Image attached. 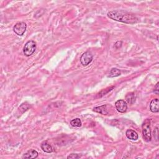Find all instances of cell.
I'll use <instances>...</instances> for the list:
<instances>
[{"instance_id":"obj_1","label":"cell","mask_w":159,"mask_h":159,"mask_svg":"<svg viewBox=\"0 0 159 159\" xmlns=\"http://www.w3.org/2000/svg\"><path fill=\"white\" fill-rule=\"evenodd\" d=\"M107 15L111 19L126 24H133L138 21V18H136L134 14L122 10L111 11Z\"/></svg>"},{"instance_id":"obj_2","label":"cell","mask_w":159,"mask_h":159,"mask_svg":"<svg viewBox=\"0 0 159 159\" xmlns=\"http://www.w3.org/2000/svg\"><path fill=\"white\" fill-rule=\"evenodd\" d=\"M142 134L144 139L146 142H149L152 139L151 130H150V119H147L142 124Z\"/></svg>"},{"instance_id":"obj_3","label":"cell","mask_w":159,"mask_h":159,"mask_svg":"<svg viewBox=\"0 0 159 159\" xmlns=\"http://www.w3.org/2000/svg\"><path fill=\"white\" fill-rule=\"evenodd\" d=\"M36 50V43L33 41L27 42L24 47V53L26 56L29 57L32 56Z\"/></svg>"},{"instance_id":"obj_4","label":"cell","mask_w":159,"mask_h":159,"mask_svg":"<svg viewBox=\"0 0 159 159\" xmlns=\"http://www.w3.org/2000/svg\"><path fill=\"white\" fill-rule=\"evenodd\" d=\"M27 25L24 22H19V23H16L13 27L14 32L19 36H23L25 33Z\"/></svg>"},{"instance_id":"obj_5","label":"cell","mask_w":159,"mask_h":159,"mask_svg":"<svg viewBox=\"0 0 159 159\" xmlns=\"http://www.w3.org/2000/svg\"><path fill=\"white\" fill-rule=\"evenodd\" d=\"M93 55L90 52H86L82 55L80 58V62L83 66H87L93 60Z\"/></svg>"},{"instance_id":"obj_6","label":"cell","mask_w":159,"mask_h":159,"mask_svg":"<svg viewBox=\"0 0 159 159\" xmlns=\"http://www.w3.org/2000/svg\"><path fill=\"white\" fill-rule=\"evenodd\" d=\"M115 106H116L117 111L121 113H125L128 109L127 103L123 100H119L117 101L115 103Z\"/></svg>"},{"instance_id":"obj_7","label":"cell","mask_w":159,"mask_h":159,"mask_svg":"<svg viewBox=\"0 0 159 159\" xmlns=\"http://www.w3.org/2000/svg\"><path fill=\"white\" fill-rule=\"evenodd\" d=\"M125 135L127 138L132 140H136L138 139V134L137 133L135 130H133V129H128L127 130L125 133Z\"/></svg>"},{"instance_id":"obj_8","label":"cell","mask_w":159,"mask_h":159,"mask_svg":"<svg viewBox=\"0 0 159 159\" xmlns=\"http://www.w3.org/2000/svg\"><path fill=\"white\" fill-rule=\"evenodd\" d=\"M150 109L152 113H158L159 111V101L158 99L152 100L150 105Z\"/></svg>"},{"instance_id":"obj_9","label":"cell","mask_w":159,"mask_h":159,"mask_svg":"<svg viewBox=\"0 0 159 159\" xmlns=\"http://www.w3.org/2000/svg\"><path fill=\"white\" fill-rule=\"evenodd\" d=\"M39 153L35 150H30L25 153L23 158H36L38 157Z\"/></svg>"},{"instance_id":"obj_10","label":"cell","mask_w":159,"mask_h":159,"mask_svg":"<svg viewBox=\"0 0 159 159\" xmlns=\"http://www.w3.org/2000/svg\"><path fill=\"white\" fill-rule=\"evenodd\" d=\"M93 111L103 114V115H106L108 114V111L107 109L106 105H102L101 106L95 107L93 108Z\"/></svg>"},{"instance_id":"obj_11","label":"cell","mask_w":159,"mask_h":159,"mask_svg":"<svg viewBox=\"0 0 159 159\" xmlns=\"http://www.w3.org/2000/svg\"><path fill=\"white\" fill-rule=\"evenodd\" d=\"M125 100L129 104H130V105H133L135 101V93L133 92L128 93V94L125 95Z\"/></svg>"},{"instance_id":"obj_12","label":"cell","mask_w":159,"mask_h":159,"mask_svg":"<svg viewBox=\"0 0 159 159\" xmlns=\"http://www.w3.org/2000/svg\"><path fill=\"white\" fill-rule=\"evenodd\" d=\"M41 147V149H42V150L45 152L51 153L53 151V149H52V146L49 144L47 143V142H43V143H42Z\"/></svg>"},{"instance_id":"obj_13","label":"cell","mask_w":159,"mask_h":159,"mask_svg":"<svg viewBox=\"0 0 159 159\" xmlns=\"http://www.w3.org/2000/svg\"><path fill=\"white\" fill-rule=\"evenodd\" d=\"M121 75V72L116 68H113L111 70L109 74V77L110 78H114V77H117Z\"/></svg>"},{"instance_id":"obj_14","label":"cell","mask_w":159,"mask_h":159,"mask_svg":"<svg viewBox=\"0 0 159 159\" xmlns=\"http://www.w3.org/2000/svg\"><path fill=\"white\" fill-rule=\"evenodd\" d=\"M70 124L72 125L73 127H81V121L80 119L76 118L70 121Z\"/></svg>"},{"instance_id":"obj_15","label":"cell","mask_w":159,"mask_h":159,"mask_svg":"<svg viewBox=\"0 0 159 159\" xmlns=\"http://www.w3.org/2000/svg\"><path fill=\"white\" fill-rule=\"evenodd\" d=\"M80 157V155L76 154V153H72V154H70L67 157V158H78Z\"/></svg>"},{"instance_id":"obj_16","label":"cell","mask_w":159,"mask_h":159,"mask_svg":"<svg viewBox=\"0 0 159 159\" xmlns=\"http://www.w3.org/2000/svg\"><path fill=\"white\" fill-rule=\"evenodd\" d=\"M158 85H159V83L158 82V83L156 84L155 86V88H154V93H155L157 95L158 94Z\"/></svg>"}]
</instances>
